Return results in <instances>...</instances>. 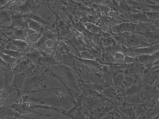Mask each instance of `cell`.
I'll return each mask as SVG.
<instances>
[{"label": "cell", "mask_w": 159, "mask_h": 119, "mask_svg": "<svg viewBox=\"0 0 159 119\" xmlns=\"http://www.w3.org/2000/svg\"><path fill=\"white\" fill-rule=\"evenodd\" d=\"M0 57H1L3 60L8 65L9 64L12 65V64H13L15 62V61H16V58H12V57L8 56V55H7L6 54H4L1 53V52L0 53Z\"/></svg>", "instance_id": "cell-4"}, {"label": "cell", "mask_w": 159, "mask_h": 119, "mask_svg": "<svg viewBox=\"0 0 159 119\" xmlns=\"http://www.w3.org/2000/svg\"><path fill=\"white\" fill-rule=\"evenodd\" d=\"M13 43L15 47H16L18 48L23 49L26 48L27 47V43L23 40H15L13 41Z\"/></svg>", "instance_id": "cell-3"}, {"label": "cell", "mask_w": 159, "mask_h": 119, "mask_svg": "<svg viewBox=\"0 0 159 119\" xmlns=\"http://www.w3.org/2000/svg\"><path fill=\"white\" fill-rule=\"evenodd\" d=\"M0 65H1V66H4V67H7V66H8V64H7V63H6L4 60H3L1 58V57H0Z\"/></svg>", "instance_id": "cell-5"}, {"label": "cell", "mask_w": 159, "mask_h": 119, "mask_svg": "<svg viewBox=\"0 0 159 119\" xmlns=\"http://www.w3.org/2000/svg\"><path fill=\"white\" fill-rule=\"evenodd\" d=\"M29 28L31 29L32 31H35V32H40L41 29V26L39 25V24L38 22L33 21L32 19H30L29 22Z\"/></svg>", "instance_id": "cell-2"}, {"label": "cell", "mask_w": 159, "mask_h": 119, "mask_svg": "<svg viewBox=\"0 0 159 119\" xmlns=\"http://www.w3.org/2000/svg\"><path fill=\"white\" fill-rule=\"evenodd\" d=\"M2 52H3V54H6L14 58H20L25 55L24 53H22V52L18 51L17 50H3Z\"/></svg>", "instance_id": "cell-1"}, {"label": "cell", "mask_w": 159, "mask_h": 119, "mask_svg": "<svg viewBox=\"0 0 159 119\" xmlns=\"http://www.w3.org/2000/svg\"><path fill=\"white\" fill-rule=\"evenodd\" d=\"M14 119H19V118H14ZM34 119H35V118H34Z\"/></svg>", "instance_id": "cell-6"}]
</instances>
